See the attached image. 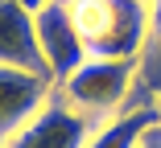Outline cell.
<instances>
[{"instance_id":"5","label":"cell","mask_w":161,"mask_h":148,"mask_svg":"<svg viewBox=\"0 0 161 148\" xmlns=\"http://www.w3.org/2000/svg\"><path fill=\"white\" fill-rule=\"evenodd\" d=\"M50 95H54V82L46 74L0 66V136L8 140L13 132H21L50 103Z\"/></svg>"},{"instance_id":"10","label":"cell","mask_w":161,"mask_h":148,"mask_svg":"<svg viewBox=\"0 0 161 148\" xmlns=\"http://www.w3.org/2000/svg\"><path fill=\"white\" fill-rule=\"evenodd\" d=\"M17 4H21V8H29V13H42L46 4H54V0H17Z\"/></svg>"},{"instance_id":"11","label":"cell","mask_w":161,"mask_h":148,"mask_svg":"<svg viewBox=\"0 0 161 148\" xmlns=\"http://www.w3.org/2000/svg\"><path fill=\"white\" fill-rule=\"evenodd\" d=\"M58 4H66V8H70V4H75V0H58Z\"/></svg>"},{"instance_id":"12","label":"cell","mask_w":161,"mask_h":148,"mask_svg":"<svg viewBox=\"0 0 161 148\" xmlns=\"http://www.w3.org/2000/svg\"><path fill=\"white\" fill-rule=\"evenodd\" d=\"M0 148H4V136H0Z\"/></svg>"},{"instance_id":"9","label":"cell","mask_w":161,"mask_h":148,"mask_svg":"<svg viewBox=\"0 0 161 148\" xmlns=\"http://www.w3.org/2000/svg\"><path fill=\"white\" fill-rule=\"evenodd\" d=\"M149 37L161 41V0H149Z\"/></svg>"},{"instance_id":"6","label":"cell","mask_w":161,"mask_h":148,"mask_svg":"<svg viewBox=\"0 0 161 148\" xmlns=\"http://www.w3.org/2000/svg\"><path fill=\"white\" fill-rule=\"evenodd\" d=\"M0 66H17V70H33V74H46V58H42V45H37V25H33V13L21 8L17 0H0ZM54 82V78H50Z\"/></svg>"},{"instance_id":"4","label":"cell","mask_w":161,"mask_h":148,"mask_svg":"<svg viewBox=\"0 0 161 148\" xmlns=\"http://www.w3.org/2000/svg\"><path fill=\"white\" fill-rule=\"evenodd\" d=\"M33 25H37V45H42V58H46V70L58 82H66L83 62H87V45L75 29V17L66 4H46L42 13H33Z\"/></svg>"},{"instance_id":"7","label":"cell","mask_w":161,"mask_h":148,"mask_svg":"<svg viewBox=\"0 0 161 148\" xmlns=\"http://www.w3.org/2000/svg\"><path fill=\"white\" fill-rule=\"evenodd\" d=\"M161 120L157 107H124L120 115H112V120H103L99 128L91 132L87 148H136V140L145 136L149 124Z\"/></svg>"},{"instance_id":"3","label":"cell","mask_w":161,"mask_h":148,"mask_svg":"<svg viewBox=\"0 0 161 148\" xmlns=\"http://www.w3.org/2000/svg\"><path fill=\"white\" fill-rule=\"evenodd\" d=\"M95 124L83 111H75L62 95H50V103L29 120L21 132L4 140V148H87Z\"/></svg>"},{"instance_id":"8","label":"cell","mask_w":161,"mask_h":148,"mask_svg":"<svg viewBox=\"0 0 161 148\" xmlns=\"http://www.w3.org/2000/svg\"><path fill=\"white\" fill-rule=\"evenodd\" d=\"M136 148H161V120H157V124H149V128H145V136H141V140H136Z\"/></svg>"},{"instance_id":"1","label":"cell","mask_w":161,"mask_h":148,"mask_svg":"<svg viewBox=\"0 0 161 148\" xmlns=\"http://www.w3.org/2000/svg\"><path fill=\"white\" fill-rule=\"evenodd\" d=\"M70 17L87 58L136 62L149 41V0H75Z\"/></svg>"},{"instance_id":"2","label":"cell","mask_w":161,"mask_h":148,"mask_svg":"<svg viewBox=\"0 0 161 148\" xmlns=\"http://www.w3.org/2000/svg\"><path fill=\"white\" fill-rule=\"evenodd\" d=\"M132 78H136V62L87 58L66 82H58V95L95 124V120H112V115L124 111L128 91H132Z\"/></svg>"}]
</instances>
